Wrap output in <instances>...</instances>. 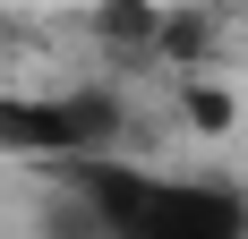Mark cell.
<instances>
[{
	"instance_id": "obj_1",
	"label": "cell",
	"mask_w": 248,
	"mask_h": 239,
	"mask_svg": "<svg viewBox=\"0 0 248 239\" xmlns=\"http://www.w3.org/2000/svg\"><path fill=\"white\" fill-rule=\"evenodd\" d=\"M120 111L103 94H69V103H0V145L9 154H43V163H86L94 145H111Z\"/></svg>"
},
{
	"instance_id": "obj_2",
	"label": "cell",
	"mask_w": 248,
	"mask_h": 239,
	"mask_svg": "<svg viewBox=\"0 0 248 239\" xmlns=\"http://www.w3.org/2000/svg\"><path fill=\"white\" fill-rule=\"evenodd\" d=\"M188 120H197V128H231V94H214V86H188Z\"/></svg>"
}]
</instances>
